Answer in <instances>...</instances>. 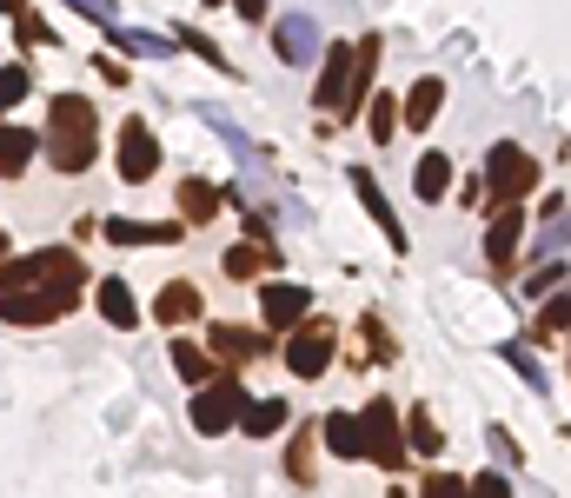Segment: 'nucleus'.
I'll list each match as a JSON object with an SVG mask.
<instances>
[{
  "instance_id": "17",
  "label": "nucleus",
  "mask_w": 571,
  "mask_h": 498,
  "mask_svg": "<svg viewBox=\"0 0 571 498\" xmlns=\"http://www.w3.org/2000/svg\"><path fill=\"white\" fill-rule=\"evenodd\" d=\"M174 372H180L187 386H213V379H219L226 366H219V359H213L206 346H193V340H180V346H174Z\"/></svg>"
},
{
  "instance_id": "28",
  "label": "nucleus",
  "mask_w": 571,
  "mask_h": 498,
  "mask_svg": "<svg viewBox=\"0 0 571 498\" xmlns=\"http://www.w3.org/2000/svg\"><path fill=\"white\" fill-rule=\"evenodd\" d=\"M419 498H472V478H452V472H432L419 485Z\"/></svg>"
},
{
  "instance_id": "33",
  "label": "nucleus",
  "mask_w": 571,
  "mask_h": 498,
  "mask_svg": "<svg viewBox=\"0 0 571 498\" xmlns=\"http://www.w3.org/2000/svg\"><path fill=\"white\" fill-rule=\"evenodd\" d=\"M180 40H187V47H193V54H200V60H213V67H226V60H219V47H213V40H206V34H193V27H180Z\"/></svg>"
},
{
  "instance_id": "36",
  "label": "nucleus",
  "mask_w": 571,
  "mask_h": 498,
  "mask_svg": "<svg viewBox=\"0 0 571 498\" xmlns=\"http://www.w3.org/2000/svg\"><path fill=\"white\" fill-rule=\"evenodd\" d=\"M233 8L247 14V21H266V0H233Z\"/></svg>"
},
{
  "instance_id": "16",
  "label": "nucleus",
  "mask_w": 571,
  "mask_h": 498,
  "mask_svg": "<svg viewBox=\"0 0 571 498\" xmlns=\"http://www.w3.org/2000/svg\"><path fill=\"white\" fill-rule=\"evenodd\" d=\"M439 107H445V80H439V73H419L413 94H405V127H432Z\"/></svg>"
},
{
  "instance_id": "9",
  "label": "nucleus",
  "mask_w": 571,
  "mask_h": 498,
  "mask_svg": "<svg viewBox=\"0 0 571 498\" xmlns=\"http://www.w3.org/2000/svg\"><path fill=\"white\" fill-rule=\"evenodd\" d=\"M359 426H366V459H379V465H398V459H405V439H398V412H392L385 399H372V405L359 412Z\"/></svg>"
},
{
  "instance_id": "20",
  "label": "nucleus",
  "mask_w": 571,
  "mask_h": 498,
  "mask_svg": "<svg viewBox=\"0 0 571 498\" xmlns=\"http://www.w3.org/2000/svg\"><path fill=\"white\" fill-rule=\"evenodd\" d=\"M286 399H253L247 405V419H239V432H253V439H273V432H286Z\"/></svg>"
},
{
  "instance_id": "12",
  "label": "nucleus",
  "mask_w": 571,
  "mask_h": 498,
  "mask_svg": "<svg viewBox=\"0 0 571 498\" xmlns=\"http://www.w3.org/2000/svg\"><path fill=\"white\" fill-rule=\"evenodd\" d=\"M319 439H325V452H340V459H366V426H359V412H325V419H319Z\"/></svg>"
},
{
  "instance_id": "38",
  "label": "nucleus",
  "mask_w": 571,
  "mask_h": 498,
  "mask_svg": "<svg viewBox=\"0 0 571 498\" xmlns=\"http://www.w3.org/2000/svg\"><path fill=\"white\" fill-rule=\"evenodd\" d=\"M0 260H8V233H0Z\"/></svg>"
},
{
  "instance_id": "29",
  "label": "nucleus",
  "mask_w": 571,
  "mask_h": 498,
  "mask_svg": "<svg viewBox=\"0 0 571 498\" xmlns=\"http://www.w3.org/2000/svg\"><path fill=\"white\" fill-rule=\"evenodd\" d=\"M279 47H286V60H306V47H312V27H306V21H279Z\"/></svg>"
},
{
  "instance_id": "30",
  "label": "nucleus",
  "mask_w": 571,
  "mask_h": 498,
  "mask_svg": "<svg viewBox=\"0 0 571 498\" xmlns=\"http://www.w3.org/2000/svg\"><path fill=\"white\" fill-rule=\"evenodd\" d=\"M286 465H293V478H299V485H312V432H299V439H293V459H286Z\"/></svg>"
},
{
  "instance_id": "14",
  "label": "nucleus",
  "mask_w": 571,
  "mask_h": 498,
  "mask_svg": "<svg viewBox=\"0 0 571 498\" xmlns=\"http://www.w3.org/2000/svg\"><path fill=\"white\" fill-rule=\"evenodd\" d=\"M353 193H359V200H366V213L379 220V233H385V246H392V253H405V226H398V213L385 206V193H379V180L366 174V166L353 174Z\"/></svg>"
},
{
  "instance_id": "4",
  "label": "nucleus",
  "mask_w": 571,
  "mask_h": 498,
  "mask_svg": "<svg viewBox=\"0 0 571 498\" xmlns=\"http://www.w3.org/2000/svg\"><path fill=\"white\" fill-rule=\"evenodd\" d=\"M73 299H80V286H14V293H0V319L47 325V319H67Z\"/></svg>"
},
{
  "instance_id": "18",
  "label": "nucleus",
  "mask_w": 571,
  "mask_h": 498,
  "mask_svg": "<svg viewBox=\"0 0 571 498\" xmlns=\"http://www.w3.org/2000/svg\"><path fill=\"white\" fill-rule=\"evenodd\" d=\"M34 133L27 127H0V180H14V174H27V159H34Z\"/></svg>"
},
{
  "instance_id": "37",
  "label": "nucleus",
  "mask_w": 571,
  "mask_h": 498,
  "mask_svg": "<svg viewBox=\"0 0 571 498\" xmlns=\"http://www.w3.org/2000/svg\"><path fill=\"white\" fill-rule=\"evenodd\" d=\"M27 8V0H0V14H21Z\"/></svg>"
},
{
  "instance_id": "10",
  "label": "nucleus",
  "mask_w": 571,
  "mask_h": 498,
  "mask_svg": "<svg viewBox=\"0 0 571 498\" xmlns=\"http://www.w3.org/2000/svg\"><path fill=\"white\" fill-rule=\"evenodd\" d=\"M260 312H266V325H306L312 319V293L293 286V280H266L260 286Z\"/></svg>"
},
{
  "instance_id": "7",
  "label": "nucleus",
  "mask_w": 571,
  "mask_h": 498,
  "mask_svg": "<svg viewBox=\"0 0 571 498\" xmlns=\"http://www.w3.org/2000/svg\"><path fill=\"white\" fill-rule=\"evenodd\" d=\"M226 372H239V366H247V359H266L273 353V340H266V332H247V325H226V319H213V346H206Z\"/></svg>"
},
{
  "instance_id": "3",
  "label": "nucleus",
  "mask_w": 571,
  "mask_h": 498,
  "mask_svg": "<svg viewBox=\"0 0 571 498\" xmlns=\"http://www.w3.org/2000/svg\"><path fill=\"white\" fill-rule=\"evenodd\" d=\"M247 386H239V372H219L213 386H200L193 392V426L200 432H226V426H239V419H247Z\"/></svg>"
},
{
  "instance_id": "22",
  "label": "nucleus",
  "mask_w": 571,
  "mask_h": 498,
  "mask_svg": "<svg viewBox=\"0 0 571 498\" xmlns=\"http://www.w3.org/2000/svg\"><path fill=\"white\" fill-rule=\"evenodd\" d=\"M219 200H226V193H219L213 180H180V213H187L193 226H200V220H219Z\"/></svg>"
},
{
  "instance_id": "26",
  "label": "nucleus",
  "mask_w": 571,
  "mask_h": 498,
  "mask_svg": "<svg viewBox=\"0 0 571 498\" xmlns=\"http://www.w3.org/2000/svg\"><path fill=\"white\" fill-rule=\"evenodd\" d=\"M405 446H413V452H426V459H439L445 432L432 426V412H413V426H405Z\"/></svg>"
},
{
  "instance_id": "35",
  "label": "nucleus",
  "mask_w": 571,
  "mask_h": 498,
  "mask_svg": "<svg viewBox=\"0 0 571 498\" xmlns=\"http://www.w3.org/2000/svg\"><path fill=\"white\" fill-rule=\"evenodd\" d=\"M73 8L87 14V21H114V8H107V0H73Z\"/></svg>"
},
{
  "instance_id": "5",
  "label": "nucleus",
  "mask_w": 571,
  "mask_h": 498,
  "mask_svg": "<svg viewBox=\"0 0 571 498\" xmlns=\"http://www.w3.org/2000/svg\"><path fill=\"white\" fill-rule=\"evenodd\" d=\"M353 60H359V47H325V67H319L312 107H325L333 120H346V114L359 107V94H353Z\"/></svg>"
},
{
  "instance_id": "24",
  "label": "nucleus",
  "mask_w": 571,
  "mask_h": 498,
  "mask_svg": "<svg viewBox=\"0 0 571 498\" xmlns=\"http://www.w3.org/2000/svg\"><path fill=\"white\" fill-rule=\"evenodd\" d=\"M558 332H571V293L545 299V306H538V319H532V340H558Z\"/></svg>"
},
{
  "instance_id": "19",
  "label": "nucleus",
  "mask_w": 571,
  "mask_h": 498,
  "mask_svg": "<svg viewBox=\"0 0 571 498\" xmlns=\"http://www.w3.org/2000/svg\"><path fill=\"white\" fill-rule=\"evenodd\" d=\"M266 266H279V253H273L266 239H247V246H233V253H226V273L233 280H260Z\"/></svg>"
},
{
  "instance_id": "31",
  "label": "nucleus",
  "mask_w": 571,
  "mask_h": 498,
  "mask_svg": "<svg viewBox=\"0 0 571 498\" xmlns=\"http://www.w3.org/2000/svg\"><path fill=\"white\" fill-rule=\"evenodd\" d=\"M472 498H512V485H505L499 472H478V478H472Z\"/></svg>"
},
{
  "instance_id": "13",
  "label": "nucleus",
  "mask_w": 571,
  "mask_h": 498,
  "mask_svg": "<svg viewBox=\"0 0 571 498\" xmlns=\"http://www.w3.org/2000/svg\"><path fill=\"white\" fill-rule=\"evenodd\" d=\"M100 233H107L114 246H174V239H180L174 220H107Z\"/></svg>"
},
{
  "instance_id": "34",
  "label": "nucleus",
  "mask_w": 571,
  "mask_h": 498,
  "mask_svg": "<svg viewBox=\"0 0 571 498\" xmlns=\"http://www.w3.org/2000/svg\"><path fill=\"white\" fill-rule=\"evenodd\" d=\"M558 280H564V266H538V273H532V280H525V293H532V299H538V293H551V286H558Z\"/></svg>"
},
{
  "instance_id": "6",
  "label": "nucleus",
  "mask_w": 571,
  "mask_h": 498,
  "mask_svg": "<svg viewBox=\"0 0 571 498\" xmlns=\"http://www.w3.org/2000/svg\"><path fill=\"white\" fill-rule=\"evenodd\" d=\"M325 366H333V325H325V319H306V325H293V340H286V372H299V379H319Z\"/></svg>"
},
{
  "instance_id": "11",
  "label": "nucleus",
  "mask_w": 571,
  "mask_h": 498,
  "mask_svg": "<svg viewBox=\"0 0 571 498\" xmlns=\"http://www.w3.org/2000/svg\"><path fill=\"white\" fill-rule=\"evenodd\" d=\"M519 239H525V213H519V206H499L492 226H485V266L505 273V266L519 260Z\"/></svg>"
},
{
  "instance_id": "21",
  "label": "nucleus",
  "mask_w": 571,
  "mask_h": 498,
  "mask_svg": "<svg viewBox=\"0 0 571 498\" xmlns=\"http://www.w3.org/2000/svg\"><path fill=\"white\" fill-rule=\"evenodd\" d=\"M445 187H452V159H445V153H426V159L413 166V193H419V200H445Z\"/></svg>"
},
{
  "instance_id": "25",
  "label": "nucleus",
  "mask_w": 571,
  "mask_h": 498,
  "mask_svg": "<svg viewBox=\"0 0 571 498\" xmlns=\"http://www.w3.org/2000/svg\"><path fill=\"white\" fill-rule=\"evenodd\" d=\"M366 107H372V114H366V133H372V140L385 146V140L398 133V120H405V107H398V100H385V94H379V100H366Z\"/></svg>"
},
{
  "instance_id": "1",
  "label": "nucleus",
  "mask_w": 571,
  "mask_h": 498,
  "mask_svg": "<svg viewBox=\"0 0 571 498\" xmlns=\"http://www.w3.org/2000/svg\"><path fill=\"white\" fill-rule=\"evenodd\" d=\"M47 153L60 174H87L100 159V114L80 100V94H60L53 114H47Z\"/></svg>"
},
{
  "instance_id": "2",
  "label": "nucleus",
  "mask_w": 571,
  "mask_h": 498,
  "mask_svg": "<svg viewBox=\"0 0 571 498\" xmlns=\"http://www.w3.org/2000/svg\"><path fill=\"white\" fill-rule=\"evenodd\" d=\"M538 187V159L525 153V146H492V153H485V193H492L499 206H519L525 193Z\"/></svg>"
},
{
  "instance_id": "23",
  "label": "nucleus",
  "mask_w": 571,
  "mask_h": 498,
  "mask_svg": "<svg viewBox=\"0 0 571 498\" xmlns=\"http://www.w3.org/2000/svg\"><path fill=\"white\" fill-rule=\"evenodd\" d=\"M94 299H100V312H107V319H114L120 332H127V325H140V306H133L127 280H100V293H94Z\"/></svg>"
},
{
  "instance_id": "27",
  "label": "nucleus",
  "mask_w": 571,
  "mask_h": 498,
  "mask_svg": "<svg viewBox=\"0 0 571 498\" xmlns=\"http://www.w3.org/2000/svg\"><path fill=\"white\" fill-rule=\"evenodd\" d=\"M21 94H27V67L14 60V67H0V120H8V107H21Z\"/></svg>"
},
{
  "instance_id": "15",
  "label": "nucleus",
  "mask_w": 571,
  "mask_h": 498,
  "mask_svg": "<svg viewBox=\"0 0 571 498\" xmlns=\"http://www.w3.org/2000/svg\"><path fill=\"white\" fill-rule=\"evenodd\" d=\"M153 319H159V325H187V319H200V286H187V280L159 286V299H153Z\"/></svg>"
},
{
  "instance_id": "8",
  "label": "nucleus",
  "mask_w": 571,
  "mask_h": 498,
  "mask_svg": "<svg viewBox=\"0 0 571 498\" xmlns=\"http://www.w3.org/2000/svg\"><path fill=\"white\" fill-rule=\"evenodd\" d=\"M159 174V146H153V127L146 120H120V180H153Z\"/></svg>"
},
{
  "instance_id": "32",
  "label": "nucleus",
  "mask_w": 571,
  "mask_h": 498,
  "mask_svg": "<svg viewBox=\"0 0 571 498\" xmlns=\"http://www.w3.org/2000/svg\"><path fill=\"white\" fill-rule=\"evenodd\" d=\"M14 21H21V47H40V40H47V21H40V14H27V8H21Z\"/></svg>"
},
{
  "instance_id": "39",
  "label": "nucleus",
  "mask_w": 571,
  "mask_h": 498,
  "mask_svg": "<svg viewBox=\"0 0 571 498\" xmlns=\"http://www.w3.org/2000/svg\"><path fill=\"white\" fill-rule=\"evenodd\" d=\"M206 8H219V0H206Z\"/></svg>"
}]
</instances>
